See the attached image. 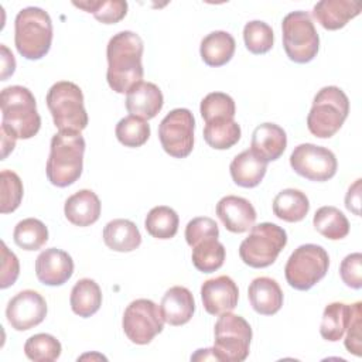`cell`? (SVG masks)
Masks as SVG:
<instances>
[{
	"instance_id": "5bb4252c",
	"label": "cell",
	"mask_w": 362,
	"mask_h": 362,
	"mask_svg": "<svg viewBox=\"0 0 362 362\" xmlns=\"http://www.w3.org/2000/svg\"><path fill=\"white\" fill-rule=\"evenodd\" d=\"M45 298L35 290L17 293L7 304L6 317L16 331H27L44 321L47 317Z\"/></svg>"
},
{
	"instance_id": "603a6c76",
	"label": "cell",
	"mask_w": 362,
	"mask_h": 362,
	"mask_svg": "<svg viewBox=\"0 0 362 362\" xmlns=\"http://www.w3.org/2000/svg\"><path fill=\"white\" fill-rule=\"evenodd\" d=\"M102 204L90 189H79L68 197L64 205L65 218L75 226H89L100 216Z\"/></svg>"
},
{
	"instance_id": "8fae6325",
	"label": "cell",
	"mask_w": 362,
	"mask_h": 362,
	"mask_svg": "<svg viewBox=\"0 0 362 362\" xmlns=\"http://www.w3.org/2000/svg\"><path fill=\"white\" fill-rule=\"evenodd\" d=\"M122 327L126 337L137 345H146L164 328V318L160 307L147 298L132 301L122 318Z\"/></svg>"
},
{
	"instance_id": "8d00e7d4",
	"label": "cell",
	"mask_w": 362,
	"mask_h": 362,
	"mask_svg": "<svg viewBox=\"0 0 362 362\" xmlns=\"http://www.w3.org/2000/svg\"><path fill=\"white\" fill-rule=\"evenodd\" d=\"M74 6L92 13L93 17L102 24L119 23L127 14V3L123 0H109V1H74Z\"/></svg>"
},
{
	"instance_id": "74e56055",
	"label": "cell",
	"mask_w": 362,
	"mask_h": 362,
	"mask_svg": "<svg viewBox=\"0 0 362 362\" xmlns=\"http://www.w3.org/2000/svg\"><path fill=\"white\" fill-rule=\"evenodd\" d=\"M243 41L249 52L260 55L272 49L274 42V34L267 23L253 20L245 24Z\"/></svg>"
},
{
	"instance_id": "f6af8a7d",
	"label": "cell",
	"mask_w": 362,
	"mask_h": 362,
	"mask_svg": "<svg viewBox=\"0 0 362 362\" xmlns=\"http://www.w3.org/2000/svg\"><path fill=\"white\" fill-rule=\"evenodd\" d=\"M361 182L362 180L358 178L349 188H348V192L345 195V206L348 211H351L352 214H355L356 216H359L361 211H359V206H361Z\"/></svg>"
},
{
	"instance_id": "277c9868",
	"label": "cell",
	"mask_w": 362,
	"mask_h": 362,
	"mask_svg": "<svg viewBox=\"0 0 362 362\" xmlns=\"http://www.w3.org/2000/svg\"><path fill=\"white\" fill-rule=\"evenodd\" d=\"M52 42V21L47 11L40 7H25L14 20V44L25 59L45 57Z\"/></svg>"
},
{
	"instance_id": "2e32d148",
	"label": "cell",
	"mask_w": 362,
	"mask_h": 362,
	"mask_svg": "<svg viewBox=\"0 0 362 362\" xmlns=\"http://www.w3.org/2000/svg\"><path fill=\"white\" fill-rule=\"evenodd\" d=\"M74 273L72 257L61 249L49 247L35 259V276L45 286H62Z\"/></svg>"
},
{
	"instance_id": "52a82bcc",
	"label": "cell",
	"mask_w": 362,
	"mask_h": 362,
	"mask_svg": "<svg viewBox=\"0 0 362 362\" xmlns=\"http://www.w3.org/2000/svg\"><path fill=\"white\" fill-rule=\"evenodd\" d=\"M287 245L286 230L272 222L253 225L247 238L239 246V256L245 264L263 269L273 264Z\"/></svg>"
},
{
	"instance_id": "83f0119b",
	"label": "cell",
	"mask_w": 362,
	"mask_h": 362,
	"mask_svg": "<svg viewBox=\"0 0 362 362\" xmlns=\"http://www.w3.org/2000/svg\"><path fill=\"white\" fill-rule=\"evenodd\" d=\"M69 303L76 315L82 318L93 315L102 305V291L99 284L92 279L78 280L71 290Z\"/></svg>"
},
{
	"instance_id": "d590c367",
	"label": "cell",
	"mask_w": 362,
	"mask_h": 362,
	"mask_svg": "<svg viewBox=\"0 0 362 362\" xmlns=\"http://www.w3.org/2000/svg\"><path fill=\"white\" fill-rule=\"evenodd\" d=\"M61 342L51 334H35L24 344V354L34 362H52L61 355Z\"/></svg>"
},
{
	"instance_id": "60d3db41",
	"label": "cell",
	"mask_w": 362,
	"mask_h": 362,
	"mask_svg": "<svg viewBox=\"0 0 362 362\" xmlns=\"http://www.w3.org/2000/svg\"><path fill=\"white\" fill-rule=\"evenodd\" d=\"M219 236V228L212 218L198 216L191 219L185 226V240L192 247L198 242Z\"/></svg>"
},
{
	"instance_id": "836d02e7",
	"label": "cell",
	"mask_w": 362,
	"mask_h": 362,
	"mask_svg": "<svg viewBox=\"0 0 362 362\" xmlns=\"http://www.w3.org/2000/svg\"><path fill=\"white\" fill-rule=\"evenodd\" d=\"M13 239L24 250H38L48 240V229L40 219L25 218L16 225Z\"/></svg>"
},
{
	"instance_id": "7dc6e473",
	"label": "cell",
	"mask_w": 362,
	"mask_h": 362,
	"mask_svg": "<svg viewBox=\"0 0 362 362\" xmlns=\"http://www.w3.org/2000/svg\"><path fill=\"white\" fill-rule=\"evenodd\" d=\"M0 136H1V160H4L14 150L17 137L3 127H0Z\"/></svg>"
},
{
	"instance_id": "1f68e13d",
	"label": "cell",
	"mask_w": 362,
	"mask_h": 362,
	"mask_svg": "<svg viewBox=\"0 0 362 362\" xmlns=\"http://www.w3.org/2000/svg\"><path fill=\"white\" fill-rule=\"evenodd\" d=\"M180 225V218L177 212L165 205L154 206L148 211L144 228L148 235L156 239H171L175 236Z\"/></svg>"
},
{
	"instance_id": "4316f807",
	"label": "cell",
	"mask_w": 362,
	"mask_h": 362,
	"mask_svg": "<svg viewBox=\"0 0 362 362\" xmlns=\"http://www.w3.org/2000/svg\"><path fill=\"white\" fill-rule=\"evenodd\" d=\"M310 211V201L307 195L294 188L280 191L273 199V214L286 222H300Z\"/></svg>"
},
{
	"instance_id": "3957f363",
	"label": "cell",
	"mask_w": 362,
	"mask_h": 362,
	"mask_svg": "<svg viewBox=\"0 0 362 362\" xmlns=\"http://www.w3.org/2000/svg\"><path fill=\"white\" fill-rule=\"evenodd\" d=\"M1 127L17 139H31L41 127L37 102L31 90L21 85L7 86L0 95Z\"/></svg>"
},
{
	"instance_id": "6da1fadb",
	"label": "cell",
	"mask_w": 362,
	"mask_h": 362,
	"mask_svg": "<svg viewBox=\"0 0 362 362\" xmlns=\"http://www.w3.org/2000/svg\"><path fill=\"white\" fill-rule=\"evenodd\" d=\"M143 49V40L133 31H120L109 40L106 79L116 93H127L136 83L141 82L144 74Z\"/></svg>"
},
{
	"instance_id": "d6986e66",
	"label": "cell",
	"mask_w": 362,
	"mask_h": 362,
	"mask_svg": "<svg viewBox=\"0 0 362 362\" xmlns=\"http://www.w3.org/2000/svg\"><path fill=\"white\" fill-rule=\"evenodd\" d=\"M160 310L167 324L178 327L187 324L195 311L192 293L182 286H174L161 298Z\"/></svg>"
},
{
	"instance_id": "7c38bea8",
	"label": "cell",
	"mask_w": 362,
	"mask_h": 362,
	"mask_svg": "<svg viewBox=\"0 0 362 362\" xmlns=\"http://www.w3.org/2000/svg\"><path fill=\"white\" fill-rule=\"evenodd\" d=\"M195 119L191 110L178 107L171 110L158 126V139L161 147L174 158L189 156L194 148Z\"/></svg>"
},
{
	"instance_id": "f1b7e54d",
	"label": "cell",
	"mask_w": 362,
	"mask_h": 362,
	"mask_svg": "<svg viewBox=\"0 0 362 362\" xmlns=\"http://www.w3.org/2000/svg\"><path fill=\"white\" fill-rule=\"evenodd\" d=\"M352 315V305L345 303H331L324 308L320 334L324 339L329 342H337L342 339L346 328L349 325Z\"/></svg>"
},
{
	"instance_id": "ab89813d",
	"label": "cell",
	"mask_w": 362,
	"mask_h": 362,
	"mask_svg": "<svg viewBox=\"0 0 362 362\" xmlns=\"http://www.w3.org/2000/svg\"><path fill=\"white\" fill-rule=\"evenodd\" d=\"M199 112L202 119L206 122L214 120V119H233L235 117V102L233 99L223 93V92H212L208 93L202 100L199 106Z\"/></svg>"
},
{
	"instance_id": "d4e9b609",
	"label": "cell",
	"mask_w": 362,
	"mask_h": 362,
	"mask_svg": "<svg viewBox=\"0 0 362 362\" xmlns=\"http://www.w3.org/2000/svg\"><path fill=\"white\" fill-rule=\"evenodd\" d=\"M103 242L115 252H133L140 246L141 235L134 222L119 218L105 225Z\"/></svg>"
},
{
	"instance_id": "e0dca14e",
	"label": "cell",
	"mask_w": 362,
	"mask_h": 362,
	"mask_svg": "<svg viewBox=\"0 0 362 362\" xmlns=\"http://www.w3.org/2000/svg\"><path fill=\"white\" fill-rule=\"evenodd\" d=\"M216 215L223 226L232 233H243L249 230L256 221L255 206L242 197L226 195L216 204Z\"/></svg>"
},
{
	"instance_id": "f546056e",
	"label": "cell",
	"mask_w": 362,
	"mask_h": 362,
	"mask_svg": "<svg viewBox=\"0 0 362 362\" xmlns=\"http://www.w3.org/2000/svg\"><path fill=\"white\" fill-rule=\"evenodd\" d=\"M315 230L329 240L344 239L349 233V221L337 206H321L313 218Z\"/></svg>"
},
{
	"instance_id": "8992f818",
	"label": "cell",
	"mask_w": 362,
	"mask_h": 362,
	"mask_svg": "<svg viewBox=\"0 0 362 362\" xmlns=\"http://www.w3.org/2000/svg\"><path fill=\"white\" fill-rule=\"evenodd\" d=\"M47 106L59 132H82L88 126V113L81 88L69 81L54 83L47 93Z\"/></svg>"
},
{
	"instance_id": "d6a6232c",
	"label": "cell",
	"mask_w": 362,
	"mask_h": 362,
	"mask_svg": "<svg viewBox=\"0 0 362 362\" xmlns=\"http://www.w3.org/2000/svg\"><path fill=\"white\" fill-rule=\"evenodd\" d=\"M225 246L216 239H205L192 246V263L202 273H212L222 267L225 262Z\"/></svg>"
},
{
	"instance_id": "bcb514c9",
	"label": "cell",
	"mask_w": 362,
	"mask_h": 362,
	"mask_svg": "<svg viewBox=\"0 0 362 362\" xmlns=\"http://www.w3.org/2000/svg\"><path fill=\"white\" fill-rule=\"evenodd\" d=\"M0 51H1V76L0 78L1 81H6L16 71V59L4 44L0 45Z\"/></svg>"
},
{
	"instance_id": "5b68a950",
	"label": "cell",
	"mask_w": 362,
	"mask_h": 362,
	"mask_svg": "<svg viewBox=\"0 0 362 362\" xmlns=\"http://www.w3.org/2000/svg\"><path fill=\"white\" fill-rule=\"evenodd\" d=\"M349 113V99L338 86H324L314 96L307 116L310 133L318 139L332 137Z\"/></svg>"
},
{
	"instance_id": "cb8c5ba5",
	"label": "cell",
	"mask_w": 362,
	"mask_h": 362,
	"mask_svg": "<svg viewBox=\"0 0 362 362\" xmlns=\"http://www.w3.org/2000/svg\"><path fill=\"white\" fill-rule=\"evenodd\" d=\"M267 161L255 154L252 150L239 153L229 165V173L233 182L243 188H255L264 178Z\"/></svg>"
},
{
	"instance_id": "e575fe53",
	"label": "cell",
	"mask_w": 362,
	"mask_h": 362,
	"mask_svg": "<svg viewBox=\"0 0 362 362\" xmlns=\"http://www.w3.org/2000/svg\"><path fill=\"white\" fill-rule=\"evenodd\" d=\"M115 133L123 146L140 147L150 137V124L139 116L129 115L117 122Z\"/></svg>"
},
{
	"instance_id": "ac0fdd59",
	"label": "cell",
	"mask_w": 362,
	"mask_h": 362,
	"mask_svg": "<svg viewBox=\"0 0 362 362\" xmlns=\"http://www.w3.org/2000/svg\"><path fill=\"white\" fill-rule=\"evenodd\" d=\"M164 98L153 82H139L126 93V109L130 115L150 120L163 109Z\"/></svg>"
},
{
	"instance_id": "9a60e30c",
	"label": "cell",
	"mask_w": 362,
	"mask_h": 362,
	"mask_svg": "<svg viewBox=\"0 0 362 362\" xmlns=\"http://www.w3.org/2000/svg\"><path fill=\"white\" fill-rule=\"evenodd\" d=\"M201 300L208 314L221 315L235 310L239 300V288L229 276L222 274L202 283Z\"/></svg>"
},
{
	"instance_id": "484cf974",
	"label": "cell",
	"mask_w": 362,
	"mask_h": 362,
	"mask_svg": "<svg viewBox=\"0 0 362 362\" xmlns=\"http://www.w3.org/2000/svg\"><path fill=\"white\" fill-rule=\"evenodd\" d=\"M235 38L226 31H212L202 38L199 54L209 66H222L228 64L235 54Z\"/></svg>"
},
{
	"instance_id": "b9f144b4",
	"label": "cell",
	"mask_w": 362,
	"mask_h": 362,
	"mask_svg": "<svg viewBox=\"0 0 362 362\" xmlns=\"http://www.w3.org/2000/svg\"><path fill=\"white\" fill-rule=\"evenodd\" d=\"M339 276L348 287L355 290L362 287V255L359 252L344 257L339 266Z\"/></svg>"
},
{
	"instance_id": "44dd1931",
	"label": "cell",
	"mask_w": 362,
	"mask_h": 362,
	"mask_svg": "<svg viewBox=\"0 0 362 362\" xmlns=\"http://www.w3.org/2000/svg\"><path fill=\"white\" fill-rule=\"evenodd\" d=\"M361 13V4L351 0H321L313 8V16L322 28L334 31L346 25Z\"/></svg>"
},
{
	"instance_id": "7a4b0ae2",
	"label": "cell",
	"mask_w": 362,
	"mask_h": 362,
	"mask_svg": "<svg viewBox=\"0 0 362 362\" xmlns=\"http://www.w3.org/2000/svg\"><path fill=\"white\" fill-rule=\"evenodd\" d=\"M85 139L81 132L64 130L52 136L47 160V178L59 188L74 184L83 168Z\"/></svg>"
},
{
	"instance_id": "4dcf8cb0",
	"label": "cell",
	"mask_w": 362,
	"mask_h": 362,
	"mask_svg": "<svg viewBox=\"0 0 362 362\" xmlns=\"http://www.w3.org/2000/svg\"><path fill=\"white\" fill-rule=\"evenodd\" d=\"M240 126L233 119H214L205 123L204 139L215 150H228L240 139Z\"/></svg>"
},
{
	"instance_id": "ffe728a7",
	"label": "cell",
	"mask_w": 362,
	"mask_h": 362,
	"mask_svg": "<svg viewBox=\"0 0 362 362\" xmlns=\"http://www.w3.org/2000/svg\"><path fill=\"white\" fill-rule=\"evenodd\" d=\"M286 147V132L276 123H262L252 133L250 150L267 163L280 158Z\"/></svg>"
},
{
	"instance_id": "4fadbf2b",
	"label": "cell",
	"mask_w": 362,
	"mask_h": 362,
	"mask_svg": "<svg viewBox=\"0 0 362 362\" xmlns=\"http://www.w3.org/2000/svg\"><path fill=\"white\" fill-rule=\"evenodd\" d=\"M291 168L310 181H328L337 174L338 161L335 154L322 146L313 143L298 144L290 156Z\"/></svg>"
},
{
	"instance_id": "7bdbcfd3",
	"label": "cell",
	"mask_w": 362,
	"mask_h": 362,
	"mask_svg": "<svg viewBox=\"0 0 362 362\" xmlns=\"http://www.w3.org/2000/svg\"><path fill=\"white\" fill-rule=\"evenodd\" d=\"M361 307H362L361 301H356L355 304H352V315H351V321L346 328L348 332L345 337V348L356 356L362 355L361 352V325H362Z\"/></svg>"
},
{
	"instance_id": "f35d334b",
	"label": "cell",
	"mask_w": 362,
	"mask_h": 362,
	"mask_svg": "<svg viewBox=\"0 0 362 362\" xmlns=\"http://www.w3.org/2000/svg\"><path fill=\"white\" fill-rule=\"evenodd\" d=\"M0 212L10 214L14 212L23 199L24 188L20 177L10 170H3L0 174Z\"/></svg>"
},
{
	"instance_id": "30bf717a",
	"label": "cell",
	"mask_w": 362,
	"mask_h": 362,
	"mask_svg": "<svg viewBox=\"0 0 362 362\" xmlns=\"http://www.w3.org/2000/svg\"><path fill=\"white\" fill-rule=\"evenodd\" d=\"M283 47L287 57L297 64L313 61L320 48V37L307 11H291L281 23Z\"/></svg>"
},
{
	"instance_id": "7402d4cb",
	"label": "cell",
	"mask_w": 362,
	"mask_h": 362,
	"mask_svg": "<svg viewBox=\"0 0 362 362\" xmlns=\"http://www.w3.org/2000/svg\"><path fill=\"white\" fill-rule=\"evenodd\" d=\"M247 297L252 308L262 315H273L283 305V291L272 277H256L252 280Z\"/></svg>"
},
{
	"instance_id": "ba28073f",
	"label": "cell",
	"mask_w": 362,
	"mask_h": 362,
	"mask_svg": "<svg viewBox=\"0 0 362 362\" xmlns=\"http://www.w3.org/2000/svg\"><path fill=\"white\" fill-rule=\"evenodd\" d=\"M212 352L216 361L242 362L249 355L252 328L249 322L236 314L223 313L214 328Z\"/></svg>"
},
{
	"instance_id": "9c48e42d",
	"label": "cell",
	"mask_w": 362,
	"mask_h": 362,
	"mask_svg": "<svg viewBox=\"0 0 362 362\" xmlns=\"http://www.w3.org/2000/svg\"><path fill=\"white\" fill-rule=\"evenodd\" d=\"M329 267L327 250L314 243H305L294 249L286 266L284 276L290 287L305 291L322 280Z\"/></svg>"
},
{
	"instance_id": "ee69618b",
	"label": "cell",
	"mask_w": 362,
	"mask_h": 362,
	"mask_svg": "<svg viewBox=\"0 0 362 362\" xmlns=\"http://www.w3.org/2000/svg\"><path fill=\"white\" fill-rule=\"evenodd\" d=\"M20 274V263L17 256L1 242V276L0 287L7 288L13 286Z\"/></svg>"
}]
</instances>
